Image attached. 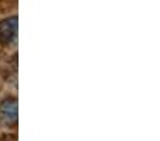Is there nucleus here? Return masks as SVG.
Segmentation results:
<instances>
[]
</instances>
